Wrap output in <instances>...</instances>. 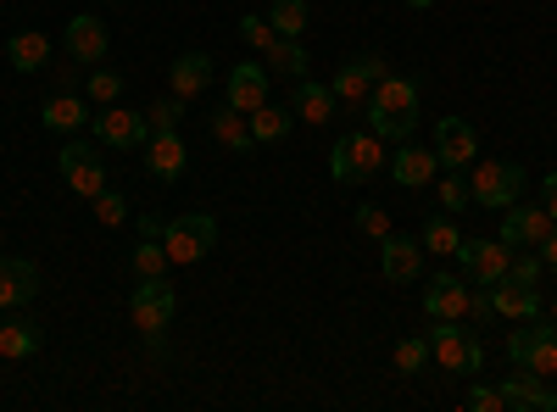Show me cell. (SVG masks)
<instances>
[{
  "label": "cell",
  "instance_id": "cell-21",
  "mask_svg": "<svg viewBox=\"0 0 557 412\" xmlns=\"http://www.w3.org/2000/svg\"><path fill=\"white\" fill-rule=\"evenodd\" d=\"M51 57H57V45H51V34H39V28H17V34L7 39V62H12L17 73L51 67Z\"/></svg>",
  "mask_w": 557,
  "mask_h": 412
},
{
  "label": "cell",
  "instance_id": "cell-30",
  "mask_svg": "<svg viewBox=\"0 0 557 412\" xmlns=\"http://www.w3.org/2000/svg\"><path fill=\"white\" fill-rule=\"evenodd\" d=\"M262 62H268V73H278V78H307V51H301V39H273L268 51H262Z\"/></svg>",
  "mask_w": 557,
  "mask_h": 412
},
{
  "label": "cell",
  "instance_id": "cell-14",
  "mask_svg": "<svg viewBox=\"0 0 557 412\" xmlns=\"http://www.w3.org/2000/svg\"><path fill=\"white\" fill-rule=\"evenodd\" d=\"M424 312L435 324H462L469 317V285H457V273H435L424 285Z\"/></svg>",
  "mask_w": 557,
  "mask_h": 412
},
{
  "label": "cell",
  "instance_id": "cell-46",
  "mask_svg": "<svg viewBox=\"0 0 557 412\" xmlns=\"http://www.w3.org/2000/svg\"><path fill=\"white\" fill-rule=\"evenodd\" d=\"M407 7H412V12H430V7H435V0H407Z\"/></svg>",
  "mask_w": 557,
  "mask_h": 412
},
{
  "label": "cell",
  "instance_id": "cell-10",
  "mask_svg": "<svg viewBox=\"0 0 557 412\" xmlns=\"http://www.w3.org/2000/svg\"><path fill=\"white\" fill-rule=\"evenodd\" d=\"M507 357L513 369H530V374H557V324L552 329H513L507 335Z\"/></svg>",
  "mask_w": 557,
  "mask_h": 412
},
{
  "label": "cell",
  "instance_id": "cell-37",
  "mask_svg": "<svg viewBox=\"0 0 557 412\" xmlns=\"http://www.w3.org/2000/svg\"><path fill=\"white\" fill-rule=\"evenodd\" d=\"M430 362V340H401L396 346V374H418Z\"/></svg>",
  "mask_w": 557,
  "mask_h": 412
},
{
  "label": "cell",
  "instance_id": "cell-13",
  "mask_svg": "<svg viewBox=\"0 0 557 412\" xmlns=\"http://www.w3.org/2000/svg\"><path fill=\"white\" fill-rule=\"evenodd\" d=\"M435 157H441V167H469V162L480 157V134H474V123L441 117V123H435Z\"/></svg>",
  "mask_w": 557,
  "mask_h": 412
},
{
  "label": "cell",
  "instance_id": "cell-33",
  "mask_svg": "<svg viewBox=\"0 0 557 412\" xmlns=\"http://www.w3.org/2000/svg\"><path fill=\"white\" fill-rule=\"evenodd\" d=\"M178 117H184V96H173V89H168V96H157V101L146 107V128H151V134L178 128Z\"/></svg>",
  "mask_w": 557,
  "mask_h": 412
},
{
  "label": "cell",
  "instance_id": "cell-43",
  "mask_svg": "<svg viewBox=\"0 0 557 412\" xmlns=\"http://www.w3.org/2000/svg\"><path fill=\"white\" fill-rule=\"evenodd\" d=\"M541 196H546V201H541V207H546V217L557 223V173H546V190H541Z\"/></svg>",
  "mask_w": 557,
  "mask_h": 412
},
{
  "label": "cell",
  "instance_id": "cell-19",
  "mask_svg": "<svg viewBox=\"0 0 557 412\" xmlns=\"http://www.w3.org/2000/svg\"><path fill=\"white\" fill-rule=\"evenodd\" d=\"M552 235V217H546V207H524V201H513L507 207V217H502V240L507 246H541Z\"/></svg>",
  "mask_w": 557,
  "mask_h": 412
},
{
  "label": "cell",
  "instance_id": "cell-44",
  "mask_svg": "<svg viewBox=\"0 0 557 412\" xmlns=\"http://www.w3.org/2000/svg\"><path fill=\"white\" fill-rule=\"evenodd\" d=\"M162 228H168V223H162V217H151V212H146V223H139V235H146V240H162Z\"/></svg>",
  "mask_w": 557,
  "mask_h": 412
},
{
  "label": "cell",
  "instance_id": "cell-18",
  "mask_svg": "<svg viewBox=\"0 0 557 412\" xmlns=\"http://www.w3.org/2000/svg\"><path fill=\"white\" fill-rule=\"evenodd\" d=\"M39 296V267L28 257H0V307L17 312Z\"/></svg>",
  "mask_w": 557,
  "mask_h": 412
},
{
  "label": "cell",
  "instance_id": "cell-26",
  "mask_svg": "<svg viewBox=\"0 0 557 412\" xmlns=\"http://www.w3.org/2000/svg\"><path fill=\"white\" fill-rule=\"evenodd\" d=\"M39 346H45V329L34 324V317H0V357L23 362V357H34Z\"/></svg>",
  "mask_w": 557,
  "mask_h": 412
},
{
  "label": "cell",
  "instance_id": "cell-29",
  "mask_svg": "<svg viewBox=\"0 0 557 412\" xmlns=\"http://www.w3.org/2000/svg\"><path fill=\"white\" fill-rule=\"evenodd\" d=\"M212 140L228 146V151H251V146H257L246 112H235V107H218V112H212Z\"/></svg>",
  "mask_w": 557,
  "mask_h": 412
},
{
  "label": "cell",
  "instance_id": "cell-7",
  "mask_svg": "<svg viewBox=\"0 0 557 412\" xmlns=\"http://www.w3.org/2000/svg\"><path fill=\"white\" fill-rule=\"evenodd\" d=\"M57 167H62L67 185H73L78 196H89V201L107 190V162H101V151L89 146V140H67V146L57 151Z\"/></svg>",
  "mask_w": 557,
  "mask_h": 412
},
{
  "label": "cell",
  "instance_id": "cell-27",
  "mask_svg": "<svg viewBox=\"0 0 557 412\" xmlns=\"http://www.w3.org/2000/svg\"><path fill=\"white\" fill-rule=\"evenodd\" d=\"M39 123L51 128V134H57V128H62V134H73V128H84V123H89V107L73 96V89H62V96H51V101L39 107Z\"/></svg>",
  "mask_w": 557,
  "mask_h": 412
},
{
  "label": "cell",
  "instance_id": "cell-42",
  "mask_svg": "<svg viewBox=\"0 0 557 412\" xmlns=\"http://www.w3.org/2000/svg\"><path fill=\"white\" fill-rule=\"evenodd\" d=\"M507 279L535 285V279H541V257H519V251H513V262H507Z\"/></svg>",
  "mask_w": 557,
  "mask_h": 412
},
{
  "label": "cell",
  "instance_id": "cell-12",
  "mask_svg": "<svg viewBox=\"0 0 557 412\" xmlns=\"http://www.w3.org/2000/svg\"><path fill=\"white\" fill-rule=\"evenodd\" d=\"M502 407L507 412H557V390L546 385V374L519 369L513 379H502Z\"/></svg>",
  "mask_w": 557,
  "mask_h": 412
},
{
  "label": "cell",
  "instance_id": "cell-11",
  "mask_svg": "<svg viewBox=\"0 0 557 412\" xmlns=\"http://www.w3.org/2000/svg\"><path fill=\"white\" fill-rule=\"evenodd\" d=\"M457 262H462V273H469V285H496L507 273V262H513V246H507L502 235L496 240H462Z\"/></svg>",
  "mask_w": 557,
  "mask_h": 412
},
{
  "label": "cell",
  "instance_id": "cell-39",
  "mask_svg": "<svg viewBox=\"0 0 557 412\" xmlns=\"http://www.w3.org/2000/svg\"><path fill=\"white\" fill-rule=\"evenodd\" d=\"M96 217H101L107 228H117V223L128 217V201H123L117 190H101V196H96Z\"/></svg>",
  "mask_w": 557,
  "mask_h": 412
},
{
  "label": "cell",
  "instance_id": "cell-6",
  "mask_svg": "<svg viewBox=\"0 0 557 412\" xmlns=\"http://www.w3.org/2000/svg\"><path fill=\"white\" fill-rule=\"evenodd\" d=\"M391 67H385V57H351V62H341V73L330 78V89H335V101L346 107V112H362V101L374 96V84L385 78Z\"/></svg>",
  "mask_w": 557,
  "mask_h": 412
},
{
  "label": "cell",
  "instance_id": "cell-24",
  "mask_svg": "<svg viewBox=\"0 0 557 412\" xmlns=\"http://www.w3.org/2000/svg\"><path fill=\"white\" fill-rule=\"evenodd\" d=\"M418 273H424V251L412 246V235H385V279L412 285Z\"/></svg>",
  "mask_w": 557,
  "mask_h": 412
},
{
  "label": "cell",
  "instance_id": "cell-40",
  "mask_svg": "<svg viewBox=\"0 0 557 412\" xmlns=\"http://www.w3.org/2000/svg\"><path fill=\"white\" fill-rule=\"evenodd\" d=\"M357 228H362L368 240H385V235H391V217H385L380 207H357Z\"/></svg>",
  "mask_w": 557,
  "mask_h": 412
},
{
  "label": "cell",
  "instance_id": "cell-22",
  "mask_svg": "<svg viewBox=\"0 0 557 412\" xmlns=\"http://www.w3.org/2000/svg\"><path fill=\"white\" fill-rule=\"evenodd\" d=\"M262 101H268V67L262 62H235V73H228V107L257 112Z\"/></svg>",
  "mask_w": 557,
  "mask_h": 412
},
{
  "label": "cell",
  "instance_id": "cell-28",
  "mask_svg": "<svg viewBox=\"0 0 557 412\" xmlns=\"http://www.w3.org/2000/svg\"><path fill=\"white\" fill-rule=\"evenodd\" d=\"M246 123H251V140L257 146H273V140H285L290 134V123H296V112L290 107H257V112H246Z\"/></svg>",
  "mask_w": 557,
  "mask_h": 412
},
{
  "label": "cell",
  "instance_id": "cell-25",
  "mask_svg": "<svg viewBox=\"0 0 557 412\" xmlns=\"http://www.w3.org/2000/svg\"><path fill=\"white\" fill-rule=\"evenodd\" d=\"M168 84H173V96H184V101H196L201 89L212 84V57H207V51H184V57L173 62Z\"/></svg>",
  "mask_w": 557,
  "mask_h": 412
},
{
  "label": "cell",
  "instance_id": "cell-9",
  "mask_svg": "<svg viewBox=\"0 0 557 412\" xmlns=\"http://www.w3.org/2000/svg\"><path fill=\"white\" fill-rule=\"evenodd\" d=\"M96 140L112 146V151H146V140H151L146 112H134V107H117V101H112V107L96 117Z\"/></svg>",
  "mask_w": 557,
  "mask_h": 412
},
{
  "label": "cell",
  "instance_id": "cell-3",
  "mask_svg": "<svg viewBox=\"0 0 557 412\" xmlns=\"http://www.w3.org/2000/svg\"><path fill=\"white\" fill-rule=\"evenodd\" d=\"M380 167H385V140L380 134H346V140L330 151L335 185H362V178H374Z\"/></svg>",
  "mask_w": 557,
  "mask_h": 412
},
{
  "label": "cell",
  "instance_id": "cell-36",
  "mask_svg": "<svg viewBox=\"0 0 557 412\" xmlns=\"http://www.w3.org/2000/svg\"><path fill=\"white\" fill-rule=\"evenodd\" d=\"M84 96L96 101V107H112V101L123 96V78L107 73V67H96V73H89V84H84Z\"/></svg>",
  "mask_w": 557,
  "mask_h": 412
},
{
  "label": "cell",
  "instance_id": "cell-1",
  "mask_svg": "<svg viewBox=\"0 0 557 412\" xmlns=\"http://www.w3.org/2000/svg\"><path fill=\"white\" fill-rule=\"evenodd\" d=\"M362 112H368V134H380L385 146L412 140V128H418V84L385 73V78L374 84V96L362 101Z\"/></svg>",
  "mask_w": 557,
  "mask_h": 412
},
{
  "label": "cell",
  "instance_id": "cell-34",
  "mask_svg": "<svg viewBox=\"0 0 557 412\" xmlns=\"http://www.w3.org/2000/svg\"><path fill=\"white\" fill-rule=\"evenodd\" d=\"M162 267H168L162 240H146V235H139V246H134V273H139V279H162Z\"/></svg>",
  "mask_w": 557,
  "mask_h": 412
},
{
  "label": "cell",
  "instance_id": "cell-20",
  "mask_svg": "<svg viewBox=\"0 0 557 412\" xmlns=\"http://www.w3.org/2000/svg\"><path fill=\"white\" fill-rule=\"evenodd\" d=\"M290 112L301 117V123H312V128H323L335 112H341V101H335V89L330 84H318V78H296V96H290Z\"/></svg>",
  "mask_w": 557,
  "mask_h": 412
},
{
  "label": "cell",
  "instance_id": "cell-31",
  "mask_svg": "<svg viewBox=\"0 0 557 412\" xmlns=\"http://www.w3.org/2000/svg\"><path fill=\"white\" fill-rule=\"evenodd\" d=\"M268 23H273V34H278V39H301V34H307V23H312V7H307V0H273Z\"/></svg>",
  "mask_w": 557,
  "mask_h": 412
},
{
  "label": "cell",
  "instance_id": "cell-16",
  "mask_svg": "<svg viewBox=\"0 0 557 412\" xmlns=\"http://www.w3.org/2000/svg\"><path fill=\"white\" fill-rule=\"evenodd\" d=\"M435 173H441V157H435V151H424V146L401 140V146L391 151V178H396L401 190H424Z\"/></svg>",
  "mask_w": 557,
  "mask_h": 412
},
{
  "label": "cell",
  "instance_id": "cell-38",
  "mask_svg": "<svg viewBox=\"0 0 557 412\" xmlns=\"http://www.w3.org/2000/svg\"><path fill=\"white\" fill-rule=\"evenodd\" d=\"M240 39L251 45V51H268V45H273L278 34H273V23H268V17H240Z\"/></svg>",
  "mask_w": 557,
  "mask_h": 412
},
{
  "label": "cell",
  "instance_id": "cell-17",
  "mask_svg": "<svg viewBox=\"0 0 557 412\" xmlns=\"http://www.w3.org/2000/svg\"><path fill=\"white\" fill-rule=\"evenodd\" d=\"M62 39H67V57H73V62H101V57L112 51V34H107V23H101L96 12H78Z\"/></svg>",
  "mask_w": 557,
  "mask_h": 412
},
{
  "label": "cell",
  "instance_id": "cell-23",
  "mask_svg": "<svg viewBox=\"0 0 557 412\" xmlns=\"http://www.w3.org/2000/svg\"><path fill=\"white\" fill-rule=\"evenodd\" d=\"M184 162H190V151H184L178 128H168V134H151V140H146V167L162 178V185H173V178L184 173Z\"/></svg>",
  "mask_w": 557,
  "mask_h": 412
},
{
  "label": "cell",
  "instance_id": "cell-8",
  "mask_svg": "<svg viewBox=\"0 0 557 412\" xmlns=\"http://www.w3.org/2000/svg\"><path fill=\"white\" fill-rule=\"evenodd\" d=\"M430 357L441 362L446 374H480V362H485L480 340H474L469 329H457V324H441V329H430Z\"/></svg>",
  "mask_w": 557,
  "mask_h": 412
},
{
  "label": "cell",
  "instance_id": "cell-15",
  "mask_svg": "<svg viewBox=\"0 0 557 412\" xmlns=\"http://www.w3.org/2000/svg\"><path fill=\"white\" fill-rule=\"evenodd\" d=\"M491 307H496V317H513V324H535L541 317V290L535 285H524V279H502L491 285Z\"/></svg>",
  "mask_w": 557,
  "mask_h": 412
},
{
  "label": "cell",
  "instance_id": "cell-2",
  "mask_svg": "<svg viewBox=\"0 0 557 412\" xmlns=\"http://www.w3.org/2000/svg\"><path fill=\"white\" fill-rule=\"evenodd\" d=\"M212 246H218V217L212 212H184V217H168V228H162V251L178 267L201 262Z\"/></svg>",
  "mask_w": 557,
  "mask_h": 412
},
{
  "label": "cell",
  "instance_id": "cell-32",
  "mask_svg": "<svg viewBox=\"0 0 557 412\" xmlns=\"http://www.w3.org/2000/svg\"><path fill=\"white\" fill-rule=\"evenodd\" d=\"M424 246H430L435 257H457L462 235H457V223H451V212H441V217H430V223H424Z\"/></svg>",
  "mask_w": 557,
  "mask_h": 412
},
{
  "label": "cell",
  "instance_id": "cell-47",
  "mask_svg": "<svg viewBox=\"0 0 557 412\" xmlns=\"http://www.w3.org/2000/svg\"><path fill=\"white\" fill-rule=\"evenodd\" d=\"M552 324H557V301H552Z\"/></svg>",
  "mask_w": 557,
  "mask_h": 412
},
{
  "label": "cell",
  "instance_id": "cell-45",
  "mask_svg": "<svg viewBox=\"0 0 557 412\" xmlns=\"http://www.w3.org/2000/svg\"><path fill=\"white\" fill-rule=\"evenodd\" d=\"M541 251H546V267H552V273H557V223H552V235H546V240H541Z\"/></svg>",
  "mask_w": 557,
  "mask_h": 412
},
{
  "label": "cell",
  "instance_id": "cell-35",
  "mask_svg": "<svg viewBox=\"0 0 557 412\" xmlns=\"http://www.w3.org/2000/svg\"><path fill=\"white\" fill-rule=\"evenodd\" d=\"M435 201H441V212H462V207H469L474 196H469V178H462L457 167L441 178V185H435Z\"/></svg>",
  "mask_w": 557,
  "mask_h": 412
},
{
  "label": "cell",
  "instance_id": "cell-4",
  "mask_svg": "<svg viewBox=\"0 0 557 412\" xmlns=\"http://www.w3.org/2000/svg\"><path fill=\"white\" fill-rule=\"evenodd\" d=\"M469 196L491 212H507L513 201H524V167L519 162H480L469 178Z\"/></svg>",
  "mask_w": 557,
  "mask_h": 412
},
{
  "label": "cell",
  "instance_id": "cell-5",
  "mask_svg": "<svg viewBox=\"0 0 557 412\" xmlns=\"http://www.w3.org/2000/svg\"><path fill=\"white\" fill-rule=\"evenodd\" d=\"M173 312H178V296L168 279H139L134 296H128V317H134V329L139 335H162L173 324Z\"/></svg>",
  "mask_w": 557,
  "mask_h": 412
},
{
  "label": "cell",
  "instance_id": "cell-41",
  "mask_svg": "<svg viewBox=\"0 0 557 412\" xmlns=\"http://www.w3.org/2000/svg\"><path fill=\"white\" fill-rule=\"evenodd\" d=\"M462 407H469V412H507L502 407V390H491V385H474L469 396H462Z\"/></svg>",
  "mask_w": 557,
  "mask_h": 412
}]
</instances>
